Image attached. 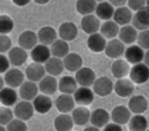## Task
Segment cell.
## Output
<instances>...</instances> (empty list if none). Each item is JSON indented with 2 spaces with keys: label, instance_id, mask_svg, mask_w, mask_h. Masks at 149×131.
I'll use <instances>...</instances> for the list:
<instances>
[{
  "label": "cell",
  "instance_id": "6da1fadb",
  "mask_svg": "<svg viewBox=\"0 0 149 131\" xmlns=\"http://www.w3.org/2000/svg\"><path fill=\"white\" fill-rule=\"evenodd\" d=\"M129 76L130 80L134 84H144L149 80V68L144 62L135 64L131 68Z\"/></svg>",
  "mask_w": 149,
  "mask_h": 131
},
{
  "label": "cell",
  "instance_id": "7a4b0ae2",
  "mask_svg": "<svg viewBox=\"0 0 149 131\" xmlns=\"http://www.w3.org/2000/svg\"><path fill=\"white\" fill-rule=\"evenodd\" d=\"M113 85L114 83L111 81V79L106 76L96 78L93 84V92L98 96H102V97L110 95L111 92L113 91Z\"/></svg>",
  "mask_w": 149,
  "mask_h": 131
},
{
  "label": "cell",
  "instance_id": "3957f363",
  "mask_svg": "<svg viewBox=\"0 0 149 131\" xmlns=\"http://www.w3.org/2000/svg\"><path fill=\"white\" fill-rule=\"evenodd\" d=\"M74 79L81 87H89L93 86L96 80V74L91 68L82 67L79 71L76 72Z\"/></svg>",
  "mask_w": 149,
  "mask_h": 131
},
{
  "label": "cell",
  "instance_id": "277c9868",
  "mask_svg": "<svg viewBox=\"0 0 149 131\" xmlns=\"http://www.w3.org/2000/svg\"><path fill=\"white\" fill-rule=\"evenodd\" d=\"M34 106L31 102L28 100H22L17 102L13 110V115L17 117V119L22 120L24 122L29 121L34 116Z\"/></svg>",
  "mask_w": 149,
  "mask_h": 131
},
{
  "label": "cell",
  "instance_id": "5b68a950",
  "mask_svg": "<svg viewBox=\"0 0 149 131\" xmlns=\"http://www.w3.org/2000/svg\"><path fill=\"white\" fill-rule=\"evenodd\" d=\"M144 50L142 49V48L140 47V46H138L137 44H132V45H130L128 48H126V50H125V58H126V62H128L129 64H133V66H135V64H141V62L144 60Z\"/></svg>",
  "mask_w": 149,
  "mask_h": 131
},
{
  "label": "cell",
  "instance_id": "8992f818",
  "mask_svg": "<svg viewBox=\"0 0 149 131\" xmlns=\"http://www.w3.org/2000/svg\"><path fill=\"white\" fill-rule=\"evenodd\" d=\"M74 100L80 106H89L94 100V92L89 87H81L80 86L74 93Z\"/></svg>",
  "mask_w": 149,
  "mask_h": 131
},
{
  "label": "cell",
  "instance_id": "52a82bcc",
  "mask_svg": "<svg viewBox=\"0 0 149 131\" xmlns=\"http://www.w3.org/2000/svg\"><path fill=\"white\" fill-rule=\"evenodd\" d=\"M132 26L137 31H145L149 28V7L145 6L133 15Z\"/></svg>",
  "mask_w": 149,
  "mask_h": 131
},
{
  "label": "cell",
  "instance_id": "ba28073f",
  "mask_svg": "<svg viewBox=\"0 0 149 131\" xmlns=\"http://www.w3.org/2000/svg\"><path fill=\"white\" fill-rule=\"evenodd\" d=\"M78 27L72 22H64L58 28V36L63 41H72L78 36Z\"/></svg>",
  "mask_w": 149,
  "mask_h": 131
},
{
  "label": "cell",
  "instance_id": "9c48e42d",
  "mask_svg": "<svg viewBox=\"0 0 149 131\" xmlns=\"http://www.w3.org/2000/svg\"><path fill=\"white\" fill-rule=\"evenodd\" d=\"M4 82L5 84L8 85V87L10 88H17L21 87V85L24 83V80H25V75L24 73L17 68H13V69H9L8 71L5 73L4 75Z\"/></svg>",
  "mask_w": 149,
  "mask_h": 131
},
{
  "label": "cell",
  "instance_id": "30bf717a",
  "mask_svg": "<svg viewBox=\"0 0 149 131\" xmlns=\"http://www.w3.org/2000/svg\"><path fill=\"white\" fill-rule=\"evenodd\" d=\"M19 45L25 50H32L35 46L38 45L37 33L31 30H26L22 32L19 36Z\"/></svg>",
  "mask_w": 149,
  "mask_h": 131
},
{
  "label": "cell",
  "instance_id": "8fae6325",
  "mask_svg": "<svg viewBox=\"0 0 149 131\" xmlns=\"http://www.w3.org/2000/svg\"><path fill=\"white\" fill-rule=\"evenodd\" d=\"M110 118L112 119L113 123L118 125H125L127 123H129L130 119L132 118V113L130 112L129 108H127L126 106H116V108L112 110Z\"/></svg>",
  "mask_w": 149,
  "mask_h": 131
},
{
  "label": "cell",
  "instance_id": "7c38bea8",
  "mask_svg": "<svg viewBox=\"0 0 149 131\" xmlns=\"http://www.w3.org/2000/svg\"><path fill=\"white\" fill-rule=\"evenodd\" d=\"M109 120V113L103 108H98L96 110H94L91 113V117H90V122H91L92 126L97 127V128L105 127L108 124Z\"/></svg>",
  "mask_w": 149,
  "mask_h": 131
},
{
  "label": "cell",
  "instance_id": "4fadbf2b",
  "mask_svg": "<svg viewBox=\"0 0 149 131\" xmlns=\"http://www.w3.org/2000/svg\"><path fill=\"white\" fill-rule=\"evenodd\" d=\"M57 35L58 33L56 32V30L50 26L42 27L37 33L38 41L40 42V44H43L46 46L54 43L57 40Z\"/></svg>",
  "mask_w": 149,
  "mask_h": 131
},
{
  "label": "cell",
  "instance_id": "5bb4252c",
  "mask_svg": "<svg viewBox=\"0 0 149 131\" xmlns=\"http://www.w3.org/2000/svg\"><path fill=\"white\" fill-rule=\"evenodd\" d=\"M100 27H101L100 20L94 15L83 17V19L81 21L82 30L86 34H89V36L92 35V34L98 33V31L100 30Z\"/></svg>",
  "mask_w": 149,
  "mask_h": 131
},
{
  "label": "cell",
  "instance_id": "9a60e30c",
  "mask_svg": "<svg viewBox=\"0 0 149 131\" xmlns=\"http://www.w3.org/2000/svg\"><path fill=\"white\" fill-rule=\"evenodd\" d=\"M135 90L134 83L130 79H118L113 85V91L120 97H128L132 95Z\"/></svg>",
  "mask_w": 149,
  "mask_h": 131
},
{
  "label": "cell",
  "instance_id": "2e32d148",
  "mask_svg": "<svg viewBox=\"0 0 149 131\" xmlns=\"http://www.w3.org/2000/svg\"><path fill=\"white\" fill-rule=\"evenodd\" d=\"M45 68L43 64H37V62H32L28 66L26 70V76L31 82H40L44 77H45Z\"/></svg>",
  "mask_w": 149,
  "mask_h": 131
},
{
  "label": "cell",
  "instance_id": "e0dca14e",
  "mask_svg": "<svg viewBox=\"0 0 149 131\" xmlns=\"http://www.w3.org/2000/svg\"><path fill=\"white\" fill-rule=\"evenodd\" d=\"M128 108L131 113L135 115H142L148 108V102L143 95H134L129 100Z\"/></svg>",
  "mask_w": 149,
  "mask_h": 131
},
{
  "label": "cell",
  "instance_id": "ac0fdd59",
  "mask_svg": "<svg viewBox=\"0 0 149 131\" xmlns=\"http://www.w3.org/2000/svg\"><path fill=\"white\" fill-rule=\"evenodd\" d=\"M125 50H126L125 44L120 39L116 38V39H112L109 42H107L104 52H105V54L108 57L118 58L122 55H124Z\"/></svg>",
  "mask_w": 149,
  "mask_h": 131
},
{
  "label": "cell",
  "instance_id": "d6986e66",
  "mask_svg": "<svg viewBox=\"0 0 149 131\" xmlns=\"http://www.w3.org/2000/svg\"><path fill=\"white\" fill-rule=\"evenodd\" d=\"M106 44H107V41H106V39L100 33L92 34L87 39L88 48L91 51L95 52V53H100V52L104 51L106 47Z\"/></svg>",
  "mask_w": 149,
  "mask_h": 131
},
{
  "label": "cell",
  "instance_id": "ffe728a7",
  "mask_svg": "<svg viewBox=\"0 0 149 131\" xmlns=\"http://www.w3.org/2000/svg\"><path fill=\"white\" fill-rule=\"evenodd\" d=\"M50 55H51L50 48L43 44H38L31 50V57L33 60V62H37V64H45L51 57Z\"/></svg>",
  "mask_w": 149,
  "mask_h": 131
},
{
  "label": "cell",
  "instance_id": "44dd1931",
  "mask_svg": "<svg viewBox=\"0 0 149 131\" xmlns=\"http://www.w3.org/2000/svg\"><path fill=\"white\" fill-rule=\"evenodd\" d=\"M28 60V53L27 50L23 49L19 46L11 47V49L8 51V60L10 64L15 67H21L27 62Z\"/></svg>",
  "mask_w": 149,
  "mask_h": 131
},
{
  "label": "cell",
  "instance_id": "7402d4cb",
  "mask_svg": "<svg viewBox=\"0 0 149 131\" xmlns=\"http://www.w3.org/2000/svg\"><path fill=\"white\" fill-rule=\"evenodd\" d=\"M38 88H39V90L42 92V94H45V95H48V96L52 95V94H54L57 91L58 81L53 76L47 75L39 82Z\"/></svg>",
  "mask_w": 149,
  "mask_h": 131
},
{
  "label": "cell",
  "instance_id": "603a6c76",
  "mask_svg": "<svg viewBox=\"0 0 149 131\" xmlns=\"http://www.w3.org/2000/svg\"><path fill=\"white\" fill-rule=\"evenodd\" d=\"M62 62L64 69L70 72H77L83 67V58L77 52H70Z\"/></svg>",
  "mask_w": 149,
  "mask_h": 131
},
{
  "label": "cell",
  "instance_id": "cb8c5ba5",
  "mask_svg": "<svg viewBox=\"0 0 149 131\" xmlns=\"http://www.w3.org/2000/svg\"><path fill=\"white\" fill-rule=\"evenodd\" d=\"M55 106L61 114H68L74 109V97L70 94H60L55 100Z\"/></svg>",
  "mask_w": 149,
  "mask_h": 131
},
{
  "label": "cell",
  "instance_id": "d4e9b609",
  "mask_svg": "<svg viewBox=\"0 0 149 131\" xmlns=\"http://www.w3.org/2000/svg\"><path fill=\"white\" fill-rule=\"evenodd\" d=\"M34 110L39 114H47L52 108V100L50 96L45 94H38L33 100Z\"/></svg>",
  "mask_w": 149,
  "mask_h": 131
},
{
  "label": "cell",
  "instance_id": "484cf974",
  "mask_svg": "<svg viewBox=\"0 0 149 131\" xmlns=\"http://www.w3.org/2000/svg\"><path fill=\"white\" fill-rule=\"evenodd\" d=\"M39 88L36 85V83L31 81H26L19 87V96L23 100H28L31 102L34 100V98L38 95Z\"/></svg>",
  "mask_w": 149,
  "mask_h": 131
},
{
  "label": "cell",
  "instance_id": "4316f807",
  "mask_svg": "<svg viewBox=\"0 0 149 131\" xmlns=\"http://www.w3.org/2000/svg\"><path fill=\"white\" fill-rule=\"evenodd\" d=\"M130 64L125 60H116L111 64V74L116 79H124L130 73Z\"/></svg>",
  "mask_w": 149,
  "mask_h": 131
},
{
  "label": "cell",
  "instance_id": "83f0119b",
  "mask_svg": "<svg viewBox=\"0 0 149 131\" xmlns=\"http://www.w3.org/2000/svg\"><path fill=\"white\" fill-rule=\"evenodd\" d=\"M113 22H116L118 26H128L129 24L132 22L133 20V15L132 11H130L128 6H123L120 8L114 9L113 13Z\"/></svg>",
  "mask_w": 149,
  "mask_h": 131
},
{
  "label": "cell",
  "instance_id": "f1b7e54d",
  "mask_svg": "<svg viewBox=\"0 0 149 131\" xmlns=\"http://www.w3.org/2000/svg\"><path fill=\"white\" fill-rule=\"evenodd\" d=\"M58 89L62 94H72L78 89V83L72 76H63L58 81Z\"/></svg>",
  "mask_w": 149,
  "mask_h": 131
},
{
  "label": "cell",
  "instance_id": "f546056e",
  "mask_svg": "<svg viewBox=\"0 0 149 131\" xmlns=\"http://www.w3.org/2000/svg\"><path fill=\"white\" fill-rule=\"evenodd\" d=\"M90 117H91V113L85 106H79L74 108L72 112V119L74 121V124L79 126H83L90 122Z\"/></svg>",
  "mask_w": 149,
  "mask_h": 131
},
{
  "label": "cell",
  "instance_id": "4dcf8cb0",
  "mask_svg": "<svg viewBox=\"0 0 149 131\" xmlns=\"http://www.w3.org/2000/svg\"><path fill=\"white\" fill-rule=\"evenodd\" d=\"M44 68H45L46 73H48V75L50 76H58L63 72L64 70V66H63V62H62L60 58L57 57H50L47 62L44 64Z\"/></svg>",
  "mask_w": 149,
  "mask_h": 131
},
{
  "label": "cell",
  "instance_id": "1f68e13d",
  "mask_svg": "<svg viewBox=\"0 0 149 131\" xmlns=\"http://www.w3.org/2000/svg\"><path fill=\"white\" fill-rule=\"evenodd\" d=\"M120 26L113 21H106L100 27V34L103 36L105 39H116L120 32Z\"/></svg>",
  "mask_w": 149,
  "mask_h": 131
},
{
  "label": "cell",
  "instance_id": "d6a6232c",
  "mask_svg": "<svg viewBox=\"0 0 149 131\" xmlns=\"http://www.w3.org/2000/svg\"><path fill=\"white\" fill-rule=\"evenodd\" d=\"M0 102L4 106H13L17 102V93L13 88L4 87L0 90Z\"/></svg>",
  "mask_w": 149,
  "mask_h": 131
},
{
  "label": "cell",
  "instance_id": "836d02e7",
  "mask_svg": "<svg viewBox=\"0 0 149 131\" xmlns=\"http://www.w3.org/2000/svg\"><path fill=\"white\" fill-rule=\"evenodd\" d=\"M138 31L133 26H124L120 29L118 38L124 44H133L137 40Z\"/></svg>",
  "mask_w": 149,
  "mask_h": 131
},
{
  "label": "cell",
  "instance_id": "e575fe53",
  "mask_svg": "<svg viewBox=\"0 0 149 131\" xmlns=\"http://www.w3.org/2000/svg\"><path fill=\"white\" fill-rule=\"evenodd\" d=\"M96 17L99 20H103V21H110L114 13V7L110 4V2L107 1H103V2L97 3L96 6Z\"/></svg>",
  "mask_w": 149,
  "mask_h": 131
},
{
  "label": "cell",
  "instance_id": "d590c367",
  "mask_svg": "<svg viewBox=\"0 0 149 131\" xmlns=\"http://www.w3.org/2000/svg\"><path fill=\"white\" fill-rule=\"evenodd\" d=\"M50 52L53 55V57H57L61 60L70 53V46H68V42L61 39H57L54 43L50 45Z\"/></svg>",
  "mask_w": 149,
  "mask_h": 131
},
{
  "label": "cell",
  "instance_id": "8d00e7d4",
  "mask_svg": "<svg viewBox=\"0 0 149 131\" xmlns=\"http://www.w3.org/2000/svg\"><path fill=\"white\" fill-rule=\"evenodd\" d=\"M74 121L72 116L68 114H60L54 119V128L56 131H72Z\"/></svg>",
  "mask_w": 149,
  "mask_h": 131
},
{
  "label": "cell",
  "instance_id": "74e56055",
  "mask_svg": "<svg viewBox=\"0 0 149 131\" xmlns=\"http://www.w3.org/2000/svg\"><path fill=\"white\" fill-rule=\"evenodd\" d=\"M97 2L94 0H79L76 3V9L80 15H90L95 13Z\"/></svg>",
  "mask_w": 149,
  "mask_h": 131
},
{
  "label": "cell",
  "instance_id": "f35d334b",
  "mask_svg": "<svg viewBox=\"0 0 149 131\" xmlns=\"http://www.w3.org/2000/svg\"><path fill=\"white\" fill-rule=\"evenodd\" d=\"M130 131H146L148 128V120L143 115H135L129 121Z\"/></svg>",
  "mask_w": 149,
  "mask_h": 131
},
{
  "label": "cell",
  "instance_id": "ab89813d",
  "mask_svg": "<svg viewBox=\"0 0 149 131\" xmlns=\"http://www.w3.org/2000/svg\"><path fill=\"white\" fill-rule=\"evenodd\" d=\"M15 28V22L9 15H0V35H7Z\"/></svg>",
  "mask_w": 149,
  "mask_h": 131
},
{
  "label": "cell",
  "instance_id": "60d3db41",
  "mask_svg": "<svg viewBox=\"0 0 149 131\" xmlns=\"http://www.w3.org/2000/svg\"><path fill=\"white\" fill-rule=\"evenodd\" d=\"M13 111L7 106H0V125H7L13 120Z\"/></svg>",
  "mask_w": 149,
  "mask_h": 131
},
{
  "label": "cell",
  "instance_id": "b9f144b4",
  "mask_svg": "<svg viewBox=\"0 0 149 131\" xmlns=\"http://www.w3.org/2000/svg\"><path fill=\"white\" fill-rule=\"evenodd\" d=\"M137 45L140 46L143 50H149V30L141 31L137 37Z\"/></svg>",
  "mask_w": 149,
  "mask_h": 131
},
{
  "label": "cell",
  "instance_id": "7bdbcfd3",
  "mask_svg": "<svg viewBox=\"0 0 149 131\" xmlns=\"http://www.w3.org/2000/svg\"><path fill=\"white\" fill-rule=\"evenodd\" d=\"M6 131H28V126L26 122L15 118L6 125Z\"/></svg>",
  "mask_w": 149,
  "mask_h": 131
},
{
  "label": "cell",
  "instance_id": "ee69618b",
  "mask_svg": "<svg viewBox=\"0 0 149 131\" xmlns=\"http://www.w3.org/2000/svg\"><path fill=\"white\" fill-rule=\"evenodd\" d=\"M13 42L9 36L7 35H0V53L2 54L6 51H9L11 49Z\"/></svg>",
  "mask_w": 149,
  "mask_h": 131
},
{
  "label": "cell",
  "instance_id": "f6af8a7d",
  "mask_svg": "<svg viewBox=\"0 0 149 131\" xmlns=\"http://www.w3.org/2000/svg\"><path fill=\"white\" fill-rule=\"evenodd\" d=\"M127 4H128V7L131 11L137 13L146 6V1H144V0H130L127 2Z\"/></svg>",
  "mask_w": 149,
  "mask_h": 131
},
{
  "label": "cell",
  "instance_id": "bcb514c9",
  "mask_svg": "<svg viewBox=\"0 0 149 131\" xmlns=\"http://www.w3.org/2000/svg\"><path fill=\"white\" fill-rule=\"evenodd\" d=\"M9 64L10 62L8 60V57H6L4 54L0 53V74L6 73L9 70Z\"/></svg>",
  "mask_w": 149,
  "mask_h": 131
},
{
  "label": "cell",
  "instance_id": "7dc6e473",
  "mask_svg": "<svg viewBox=\"0 0 149 131\" xmlns=\"http://www.w3.org/2000/svg\"><path fill=\"white\" fill-rule=\"evenodd\" d=\"M103 131H123V128L120 125H118L116 123H108L103 128Z\"/></svg>",
  "mask_w": 149,
  "mask_h": 131
},
{
  "label": "cell",
  "instance_id": "c3c4849f",
  "mask_svg": "<svg viewBox=\"0 0 149 131\" xmlns=\"http://www.w3.org/2000/svg\"><path fill=\"white\" fill-rule=\"evenodd\" d=\"M110 4L113 7H116V8H120V7L126 6L127 1H125V0H111V1H110Z\"/></svg>",
  "mask_w": 149,
  "mask_h": 131
},
{
  "label": "cell",
  "instance_id": "681fc988",
  "mask_svg": "<svg viewBox=\"0 0 149 131\" xmlns=\"http://www.w3.org/2000/svg\"><path fill=\"white\" fill-rule=\"evenodd\" d=\"M13 4L17 5V6H26L30 3L29 0H13Z\"/></svg>",
  "mask_w": 149,
  "mask_h": 131
},
{
  "label": "cell",
  "instance_id": "f907efd6",
  "mask_svg": "<svg viewBox=\"0 0 149 131\" xmlns=\"http://www.w3.org/2000/svg\"><path fill=\"white\" fill-rule=\"evenodd\" d=\"M144 64L149 68V50H147L144 54Z\"/></svg>",
  "mask_w": 149,
  "mask_h": 131
},
{
  "label": "cell",
  "instance_id": "816d5d0a",
  "mask_svg": "<svg viewBox=\"0 0 149 131\" xmlns=\"http://www.w3.org/2000/svg\"><path fill=\"white\" fill-rule=\"evenodd\" d=\"M83 131H100V130H99V128H97V127L89 126V127H86Z\"/></svg>",
  "mask_w": 149,
  "mask_h": 131
},
{
  "label": "cell",
  "instance_id": "f5cc1de1",
  "mask_svg": "<svg viewBox=\"0 0 149 131\" xmlns=\"http://www.w3.org/2000/svg\"><path fill=\"white\" fill-rule=\"evenodd\" d=\"M35 3H37V4H46V3H48V0H35Z\"/></svg>",
  "mask_w": 149,
  "mask_h": 131
},
{
  "label": "cell",
  "instance_id": "db71d44e",
  "mask_svg": "<svg viewBox=\"0 0 149 131\" xmlns=\"http://www.w3.org/2000/svg\"><path fill=\"white\" fill-rule=\"evenodd\" d=\"M4 84H5L4 79H3V78L0 76V90L2 89V88H4Z\"/></svg>",
  "mask_w": 149,
  "mask_h": 131
},
{
  "label": "cell",
  "instance_id": "11a10c76",
  "mask_svg": "<svg viewBox=\"0 0 149 131\" xmlns=\"http://www.w3.org/2000/svg\"><path fill=\"white\" fill-rule=\"evenodd\" d=\"M0 131H6V128L2 125H0Z\"/></svg>",
  "mask_w": 149,
  "mask_h": 131
},
{
  "label": "cell",
  "instance_id": "9f6ffc18",
  "mask_svg": "<svg viewBox=\"0 0 149 131\" xmlns=\"http://www.w3.org/2000/svg\"><path fill=\"white\" fill-rule=\"evenodd\" d=\"M146 6L149 7V1H146Z\"/></svg>",
  "mask_w": 149,
  "mask_h": 131
},
{
  "label": "cell",
  "instance_id": "6f0895ef",
  "mask_svg": "<svg viewBox=\"0 0 149 131\" xmlns=\"http://www.w3.org/2000/svg\"><path fill=\"white\" fill-rule=\"evenodd\" d=\"M147 120H148V126H149V117H148V119H147Z\"/></svg>",
  "mask_w": 149,
  "mask_h": 131
},
{
  "label": "cell",
  "instance_id": "680465c9",
  "mask_svg": "<svg viewBox=\"0 0 149 131\" xmlns=\"http://www.w3.org/2000/svg\"><path fill=\"white\" fill-rule=\"evenodd\" d=\"M146 131H149V129H147V130H146Z\"/></svg>",
  "mask_w": 149,
  "mask_h": 131
}]
</instances>
